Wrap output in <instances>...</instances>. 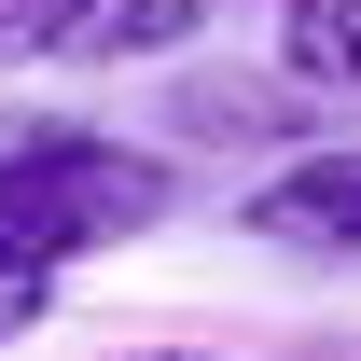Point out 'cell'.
<instances>
[{"mask_svg":"<svg viewBox=\"0 0 361 361\" xmlns=\"http://www.w3.org/2000/svg\"><path fill=\"white\" fill-rule=\"evenodd\" d=\"M111 361H223V348H111Z\"/></svg>","mask_w":361,"mask_h":361,"instance_id":"cell-6","label":"cell"},{"mask_svg":"<svg viewBox=\"0 0 361 361\" xmlns=\"http://www.w3.org/2000/svg\"><path fill=\"white\" fill-rule=\"evenodd\" d=\"M250 236L306 250V264H361V139H319L278 180H250Z\"/></svg>","mask_w":361,"mask_h":361,"instance_id":"cell-3","label":"cell"},{"mask_svg":"<svg viewBox=\"0 0 361 361\" xmlns=\"http://www.w3.org/2000/svg\"><path fill=\"white\" fill-rule=\"evenodd\" d=\"M223 0H0V70H126L180 56Z\"/></svg>","mask_w":361,"mask_h":361,"instance_id":"cell-2","label":"cell"},{"mask_svg":"<svg viewBox=\"0 0 361 361\" xmlns=\"http://www.w3.org/2000/svg\"><path fill=\"white\" fill-rule=\"evenodd\" d=\"M42 306H56V264H14V250H0V348H14Z\"/></svg>","mask_w":361,"mask_h":361,"instance_id":"cell-5","label":"cell"},{"mask_svg":"<svg viewBox=\"0 0 361 361\" xmlns=\"http://www.w3.org/2000/svg\"><path fill=\"white\" fill-rule=\"evenodd\" d=\"M278 70L319 97H361V0H278Z\"/></svg>","mask_w":361,"mask_h":361,"instance_id":"cell-4","label":"cell"},{"mask_svg":"<svg viewBox=\"0 0 361 361\" xmlns=\"http://www.w3.org/2000/svg\"><path fill=\"white\" fill-rule=\"evenodd\" d=\"M180 209V167L139 153V139H97V126H42L0 153V250L14 264H84V250H126Z\"/></svg>","mask_w":361,"mask_h":361,"instance_id":"cell-1","label":"cell"}]
</instances>
